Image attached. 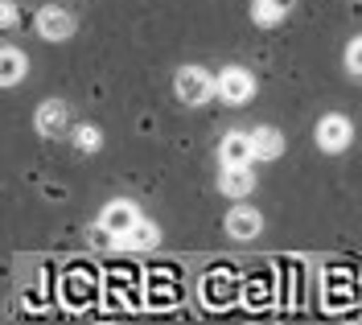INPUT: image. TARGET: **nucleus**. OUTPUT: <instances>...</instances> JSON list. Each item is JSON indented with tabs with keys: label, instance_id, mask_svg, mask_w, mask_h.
I'll return each instance as SVG.
<instances>
[{
	"label": "nucleus",
	"instance_id": "obj_4",
	"mask_svg": "<svg viewBox=\"0 0 362 325\" xmlns=\"http://www.w3.org/2000/svg\"><path fill=\"white\" fill-rule=\"evenodd\" d=\"M313 136H317V148H321V153L338 157V153H346V148H350V140H354V124L334 112V116H321V124H317Z\"/></svg>",
	"mask_w": 362,
	"mask_h": 325
},
{
	"label": "nucleus",
	"instance_id": "obj_7",
	"mask_svg": "<svg viewBox=\"0 0 362 325\" xmlns=\"http://www.w3.org/2000/svg\"><path fill=\"white\" fill-rule=\"evenodd\" d=\"M259 231H264V214L255 206H247V202H239V206L226 214V235H230V239L247 243V239H255Z\"/></svg>",
	"mask_w": 362,
	"mask_h": 325
},
{
	"label": "nucleus",
	"instance_id": "obj_2",
	"mask_svg": "<svg viewBox=\"0 0 362 325\" xmlns=\"http://www.w3.org/2000/svg\"><path fill=\"white\" fill-rule=\"evenodd\" d=\"M33 128H37V136H45V140H62L70 132V103L66 99H45V103H37Z\"/></svg>",
	"mask_w": 362,
	"mask_h": 325
},
{
	"label": "nucleus",
	"instance_id": "obj_11",
	"mask_svg": "<svg viewBox=\"0 0 362 325\" xmlns=\"http://www.w3.org/2000/svg\"><path fill=\"white\" fill-rule=\"evenodd\" d=\"M251 148H255V161H280L284 132L280 128H251Z\"/></svg>",
	"mask_w": 362,
	"mask_h": 325
},
{
	"label": "nucleus",
	"instance_id": "obj_15",
	"mask_svg": "<svg viewBox=\"0 0 362 325\" xmlns=\"http://www.w3.org/2000/svg\"><path fill=\"white\" fill-rule=\"evenodd\" d=\"M346 70H350V74H358V78H362V33H358V37H350V42H346Z\"/></svg>",
	"mask_w": 362,
	"mask_h": 325
},
{
	"label": "nucleus",
	"instance_id": "obj_12",
	"mask_svg": "<svg viewBox=\"0 0 362 325\" xmlns=\"http://www.w3.org/2000/svg\"><path fill=\"white\" fill-rule=\"evenodd\" d=\"M25 74H29V58H25V49H17V46L0 49V83H4V87H17Z\"/></svg>",
	"mask_w": 362,
	"mask_h": 325
},
{
	"label": "nucleus",
	"instance_id": "obj_10",
	"mask_svg": "<svg viewBox=\"0 0 362 325\" xmlns=\"http://www.w3.org/2000/svg\"><path fill=\"white\" fill-rule=\"evenodd\" d=\"M218 157H223V165H251L255 161L251 132H226L223 144H218Z\"/></svg>",
	"mask_w": 362,
	"mask_h": 325
},
{
	"label": "nucleus",
	"instance_id": "obj_3",
	"mask_svg": "<svg viewBox=\"0 0 362 325\" xmlns=\"http://www.w3.org/2000/svg\"><path fill=\"white\" fill-rule=\"evenodd\" d=\"M218 99L223 103H235V107H243L255 99V74L243 66H223L218 70Z\"/></svg>",
	"mask_w": 362,
	"mask_h": 325
},
{
	"label": "nucleus",
	"instance_id": "obj_6",
	"mask_svg": "<svg viewBox=\"0 0 362 325\" xmlns=\"http://www.w3.org/2000/svg\"><path fill=\"white\" fill-rule=\"evenodd\" d=\"M99 223H103L112 235H119V239H124V235L140 223V206H136V202H128V198H115V202H107V206H103Z\"/></svg>",
	"mask_w": 362,
	"mask_h": 325
},
{
	"label": "nucleus",
	"instance_id": "obj_13",
	"mask_svg": "<svg viewBox=\"0 0 362 325\" xmlns=\"http://www.w3.org/2000/svg\"><path fill=\"white\" fill-rule=\"evenodd\" d=\"M157 243H160V231L148 223V218H140L132 231L119 239V247H136V252H144V247H157Z\"/></svg>",
	"mask_w": 362,
	"mask_h": 325
},
{
	"label": "nucleus",
	"instance_id": "obj_14",
	"mask_svg": "<svg viewBox=\"0 0 362 325\" xmlns=\"http://www.w3.org/2000/svg\"><path fill=\"white\" fill-rule=\"evenodd\" d=\"M74 148H78V153H99V148H103V128H95V124H78V128H74Z\"/></svg>",
	"mask_w": 362,
	"mask_h": 325
},
{
	"label": "nucleus",
	"instance_id": "obj_9",
	"mask_svg": "<svg viewBox=\"0 0 362 325\" xmlns=\"http://www.w3.org/2000/svg\"><path fill=\"white\" fill-rule=\"evenodd\" d=\"M293 8H296V0H251V21L259 29H276Z\"/></svg>",
	"mask_w": 362,
	"mask_h": 325
},
{
	"label": "nucleus",
	"instance_id": "obj_8",
	"mask_svg": "<svg viewBox=\"0 0 362 325\" xmlns=\"http://www.w3.org/2000/svg\"><path fill=\"white\" fill-rule=\"evenodd\" d=\"M218 189L226 198L243 202L247 194H255V169L251 165H223V177H218Z\"/></svg>",
	"mask_w": 362,
	"mask_h": 325
},
{
	"label": "nucleus",
	"instance_id": "obj_5",
	"mask_svg": "<svg viewBox=\"0 0 362 325\" xmlns=\"http://www.w3.org/2000/svg\"><path fill=\"white\" fill-rule=\"evenodd\" d=\"M74 13L70 8H62V4H42L37 8V33H42L45 42H66V37H74Z\"/></svg>",
	"mask_w": 362,
	"mask_h": 325
},
{
	"label": "nucleus",
	"instance_id": "obj_16",
	"mask_svg": "<svg viewBox=\"0 0 362 325\" xmlns=\"http://www.w3.org/2000/svg\"><path fill=\"white\" fill-rule=\"evenodd\" d=\"M0 13H4V17H0L4 29H17V25H21V13H17V4H13V0H4V4H0Z\"/></svg>",
	"mask_w": 362,
	"mask_h": 325
},
{
	"label": "nucleus",
	"instance_id": "obj_1",
	"mask_svg": "<svg viewBox=\"0 0 362 325\" xmlns=\"http://www.w3.org/2000/svg\"><path fill=\"white\" fill-rule=\"evenodd\" d=\"M173 91H177V99L185 107H198L210 95H218V74H210L202 66H181L173 74Z\"/></svg>",
	"mask_w": 362,
	"mask_h": 325
}]
</instances>
